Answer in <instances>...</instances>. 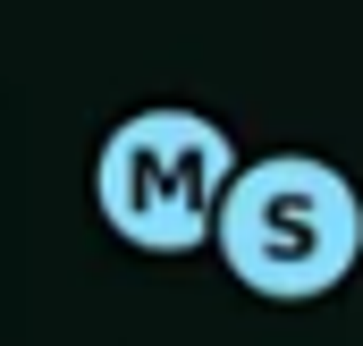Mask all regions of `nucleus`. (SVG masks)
Segmentation results:
<instances>
[{
  "label": "nucleus",
  "mask_w": 363,
  "mask_h": 346,
  "mask_svg": "<svg viewBox=\"0 0 363 346\" xmlns=\"http://www.w3.org/2000/svg\"><path fill=\"white\" fill-rule=\"evenodd\" d=\"M220 254L254 296H321L363 254V203L330 161H254L220 203Z\"/></svg>",
  "instance_id": "1"
},
{
  "label": "nucleus",
  "mask_w": 363,
  "mask_h": 346,
  "mask_svg": "<svg viewBox=\"0 0 363 346\" xmlns=\"http://www.w3.org/2000/svg\"><path fill=\"white\" fill-rule=\"evenodd\" d=\"M237 186V161H228V135L194 110H135L110 127L101 144V169H93V194H101V220L144 245V254H186L203 245L220 194Z\"/></svg>",
  "instance_id": "2"
}]
</instances>
